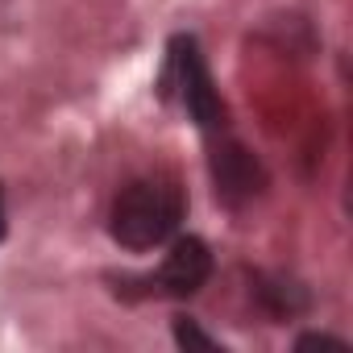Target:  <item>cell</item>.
<instances>
[{
	"label": "cell",
	"mask_w": 353,
	"mask_h": 353,
	"mask_svg": "<svg viewBox=\"0 0 353 353\" xmlns=\"http://www.w3.org/2000/svg\"><path fill=\"white\" fill-rule=\"evenodd\" d=\"M183 212H188L183 188L174 179H166V174H150V179H133L117 192L112 212H108V229H112L117 245L145 254V250L166 245L174 237Z\"/></svg>",
	"instance_id": "cell-1"
},
{
	"label": "cell",
	"mask_w": 353,
	"mask_h": 353,
	"mask_svg": "<svg viewBox=\"0 0 353 353\" xmlns=\"http://www.w3.org/2000/svg\"><path fill=\"white\" fill-rule=\"evenodd\" d=\"M166 83H174L179 92V104L188 108V117L204 129V133H225V100L208 75V63L196 46V38H174L170 42V71H166Z\"/></svg>",
	"instance_id": "cell-2"
},
{
	"label": "cell",
	"mask_w": 353,
	"mask_h": 353,
	"mask_svg": "<svg viewBox=\"0 0 353 353\" xmlns=\"http://www.w3.org/2000/svg\"><path fill=\"white\" fill-rule=\"evenodd\" d=\"M212 279V250L200 237H174L162 266L145 279L154 295H170V299H188L196 295L204 283Z\"/></svg>",
	"instance_id": "cell-3"
},
{
	"label": "cell",
	"mask_w": 353,
	"mask_h": 353,
	"mask_svg": "<svg viewBox=\"0 0 353 353\" xmlns=\"http://www.w3.org/2000/svg\"><path fill=\"white\" fill-rule=\"evenodd\" d=\"M174 341H179L183 349H216V341H212L196 320H183V316L174 320Z\"/></svg>",
	"instance_id": "cell-6"
},
{
	"label": "cell",
	"mask_w": 353,
	"mask_h": 353,
	"mask_svg": "<svg viewBox=\"0 0 353 353\" xmlns=\"http://www.w3.org/2000/svg\"><path fill=\"white\" fill-rule=\"evenodd\" d=\"M295 349H345V341H336V336H320V332H307V336H299L295 341Z\"/></svg>",
	"instance_id": "cell-7"
},
{
	"label": "cell",
	"mask_w": 353,
	"mask_h": 353,
	"mask_svg": "<svg viewBox=\"0 0 353 353\" xmlns=\"http://www.w3.org/2000/svg\"><path fill=\"white\" fill-rule=\"evenodd\" d=\"M5 229H9L5 225V192H0V241H5Z\"/></svg>",
	"instance_id": "cell-8"
},
{
	"label": "cell",
	"mask_w": 353,
	"mask_h": 353,
	"mask_svg": "<svg viewBox=\"0 0 353 353\" xmlns=\"http://www.w3.org/2000/svg\"><path fill=\"white\" fill-rule=\"evenodd\" d=\"M258 299L270 307V316H295V312H303V291L299 287H291V283H266V287H258Z\"/></svg>",
	"instance_id": "cell-5"
},
{
	"label": "cell",
	"mask_w": 353,
	"mask_h": 353,
	"mask_svg": "<svg viewBox=\"0 0 353 353\" xmlns=\"http://www.w3.org/2000/svg\"><path fill=\"white\" fill-rule=\"evenodd\" d=\"M208 162H212L216 196H221L225 204H250V200L266 188V170H262V162H258L241 141H233V137L212 141Z\"/></svg>",
	"instance_id": "cell-4"
}]
</instances>
